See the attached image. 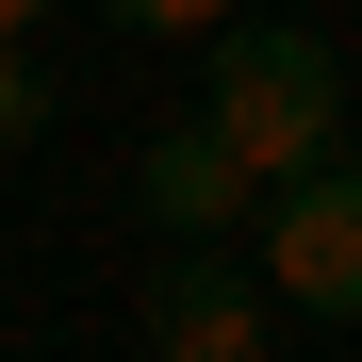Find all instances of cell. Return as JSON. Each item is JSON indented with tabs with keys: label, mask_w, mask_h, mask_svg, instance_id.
I'll list each match as a JSON object with an SVG mask.
<instances>
[{
	"label": "cell",
	"mask_w": 362,
	"mask_h": 362,
	"mask_svg": "<svg viewBox=\"0 0 362 362\" xmlns=\"http://www.w3.org/2000/svg\"><path fill=\"white\" fill-rule=\"evenodd\" d=\"M214 49V148L247 165V181H296V165H329L346 148V49L313 33V17H264V0H230V17L198 33Z\"/></svg>",
	"instance_id": "obj_1"
},
{
	"label": "cell",
	"mask_w": 362,
	"mask_h": 362,
	"mask_svg": "<svg viewBox=\"0 0 362 362\" xmlns=\"http://www.w3.org/2000/svg\"><path fill=\"white\" fill-rule=\"evenodd\" d=\"M247 264H264V296L296 329H362V148L264 181L247 198Z\"/></svg>",
	"instance_id": "obj_2"
},
{
	"label": "cell",
	"mask_w": 362,
	"mask_h": 362,
	"mask_svg": "<svg viewBox=\"0 0 362 362\" xmlns=\"http://www.w3.org/2000/svg\"><path fill=\"white\" fill-rule=\"evenodd\" d=\"M264 346H280V296H264V264L230 230L148 264V362H264Z\"/></svg>",
	"instance_id": "obj_3"
},
{
	"label": "cell",
	"mask_w": 362,
	"mask_h": 362,
	"mask_svg": "<svg viewBox=\"0 0 362 362\" xmlns=\"http://www.w3.org/2000/svg\"><path fill=\"white\" fill-rule=\"evenodd\" d=\"M247 198H264V181L214 148V115H165V132L132 148V214L165 230V247H198V230H247Z\"/></svg>",
	"instance_id": "obj_4"
},
{
	"label": "cell",
	"mask_w": 362,
	"mask_h": 362,
	"mask_svg": "<svg viewBox=\"0 0 362 362\" xmlns=\"http://www.w3.org/2000/svg\"><path fill=\"white\" fill-rule=\"evenodd\" d=\"M33 132H49V66L0 33V148H33Z\"/></svg>",
	"instance_id": "obj_5"
},
{
	"label": "cell",
	"mask_w": 362,
	"mask_h": 362,
	"mask_svg": "<svg viewBox=\"0 0 362 362\" xmlns=\"http://www.w3.org/2000/svg\"><path fill=\"white\" fill-rule=\"evenodd\" d=\"M99 17H115V33H148V49H181V33H214V17H230V0H99Z\"/></svg>",
	"instance_id": "obj_6"
},
{
	"label": "cell",
	"mask_w": 362,
	"mask_h": 362,
	"mask_svg": "<svg viewBox=\"0 0 362 362\" xmlns=\"http://www.w3.org/2000/svg\"><path fill=\"white\" fill-rule=\"evenodd\" d=\"M33 17H49V0H0V33H17V49H33Z\"/></svg>",
	"instance_id": "obj_7"
},
{
	"label": "cell",
	"mask_w": 362,
	"mask_h": 362,
	"mask_svg": "<svg viewBox=\"0 0 362 362\" xmlns=\"http://www.w3.org/2000/svg\"><path fill=\"white\" fill-rule=\"evenodd\" d=\"M264 17H313V0H264Z\"/></svg>",
	"instance_id": "obj_8"
}]
</instances>
